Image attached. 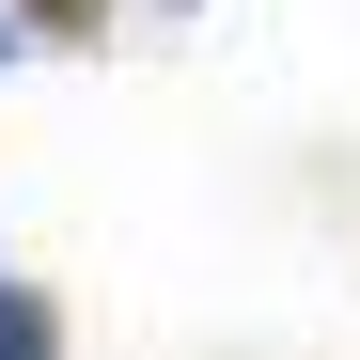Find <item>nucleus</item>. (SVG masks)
Listing matches in <instances>:
<instances>
[{"instance_id": "nucleus-1", "label": "nucleus", "mask_w": 360, "mask_h": 360, "mask_svg": "<svg viewBox=\"0 0 360 360\" xmlns=\"http://www.w3.org/2000/svg\"><path fill=\"white\" fill-rule=\"evenodd\" d=\"M0 360H63V314H47L32 282H0Z\"/></svg>"}]
</instances>
